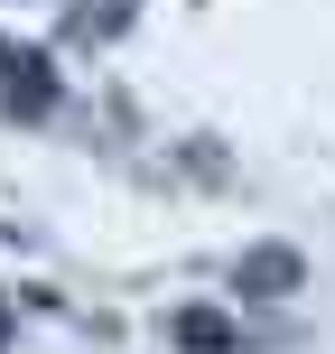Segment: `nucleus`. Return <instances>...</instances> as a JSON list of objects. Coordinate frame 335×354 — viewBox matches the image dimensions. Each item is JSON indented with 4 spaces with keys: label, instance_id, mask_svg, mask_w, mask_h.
<instances>
[{
    "label": "nucleus",
    "instance_id": "f03ea898",
    "mask_svg": "<svg viewBox=\"0 0 335 354\" xmlns=\"http://www.w3.org/2000/svg\"><path fill=\"white\" fill-rule=\"evenodd\" d=\"M177 345H195V354H224V345H233V326L195 308V317H177Z\"/></svg>",
    "mask_w": 335,
    "mask_h": 354
},
{
    "label": "nucleus",
    "instance_id": "f257e3e1",
    "mask_svg": "<svg viewBox=\"0 0 335 354\" xmlns=\"http://www.w3.org/2000/svg\"><path fill=\"white\" fill-rule=\"evenodd\" d=\"M0 75H10V103H47V66H37V56H19V47H0Z\"/></svg>",
    "mask_w": 335,
    "mask_h": 354
}]
</instances>
